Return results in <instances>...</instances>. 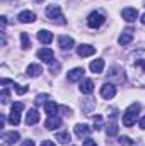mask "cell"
Segmentation results:
<instances>
[{"label": "cell", "mask_w": 145, "mask_h": 146, "mask_svg": "<svg viewBox=\"0 0 145 146\" xmlns=\"http://www.w3.org/2000/svg\"><path fill=\"white\" fill-rule=\"evenodd\" d=\"M130 58H132V68L135 72V82L145 85V51H137Z\"/></svg>", "instance_id": "cell-1"}, {"label": "cell", "mask_w": 145, "mask_h": 146, "mask_svg": "<svg viewBox=\"0 0 145 146\" xmlns=\"http://www.w3.org/2000/svg\"><path fill=\"white\" fill-rule=\"evenodd\" d=\"M138 112H140V104H132L128 109L125 110V114H123V124H125L126 127H132V126L137 122Z\"/></svg>", "instance_id": "cell-2"}, {"label": "cell", "mask_w": 145, "mask_h": 146, "mask_svg": "<svg viewBox=\"0 0 145 146\" xmlns=\"http://www.w3.org/2000/svg\"><path fill=\"white\" fill-rule=\"evenodd\" d=\"M46 17L50 19V21H53V22H56V24H67V21H65V17H63V14H62V9L58 7V5H48L46 7Z\"/></svg>", "instance_id": "cell-3"}, {"label": "cell", "mask_w": 145, "mask_h": 146, "mask_svg": "<svg viewBox=\"0 0 145 146\" xmlns=\"http://www.w3.org/2000/svg\"><path fill=\"white\" fill-rule=\"evenodd\" d=\"M24 109V104L22 102H14L12 109H10V115H9V122L12 126H17L21 122V112Z\"/></svg>", "instance_id": "cell-4"}, {"label": "cell", "mask_w": 145, "mask_h": 146, "mask_svg": "<svg viewBox=\"0 0 145 146\" xmlns=\"http://www.w3.org/2000/svg\"><path fill=\"white\" fill-rule=\"evenodd\" d=\"M104 21H106V17H104L101 12H92V14L87 17V26H89L91 29H97V27H101V26L104 24Z\"/></svg>", "instance_id": "cell-5"}, {"label": "cell", "mask_w": 145, "mask_h": 146, "mask_svg": "<svg viewBox=\"0 0 145 146\" xmlns=\"http://www.w3.org/2000/svg\"><path fill=\"white\" fill-rule=\"evenodd\" d=\"M114 95H116V87H114L113 83H104V85L101 87V97H103V99L109 100V99H113Z\"/></svg>", "instance_id": "cell-6"}, {"label": "cell", "mask_w": 145, "mask_h": 146, "mask_svg": "<svg viewBox=\"0 0 145 146\" xmlns=\"http://www.w3.org/2000/svg\"><path fill=\"white\" fill-rule=\"evenodd\" d=\"M53 51L50 49V48H41L39 51H38V58L41 60V61H44V63H51L53 61Z\"/></svg>", "instance_id": "cell-7"}, {"label": "cell", "mask_w": 145, "mask_h": 146, "mask_svg": "<svg viewBox=\"0 0 145 146\" xmlns=\"http://www.w3.org/2000/svg\"><path fill=\"white\" fill-rule=\"evenodd\" d=\"M2 141H3V146H9V145H15L19 141V133L15 131H10V133H5L2 136Z\"/></svg>", "instance_id": "cell-8"}, {"label": "cell", "mask_w": 145, "mask_h": 146, "mask_svg": "<svg viewBox=\"0 0 145 146\" xmlns=\"http://www.w3.org/2000/svg\"><path fill=\"white\" fill-rule=\"evenodd\" d=\"M121 15H123V19H125L126 22H133V21H137V17H138V12H137V9L126 7V9H123Z\"/></svg>", "instance_id": "cell-9"}, {"label": "cell", "mask_w": 145, "mask_h": 146, "mask_svg": "<svg viewBox=\"0 0 145 146\" xmlns=\"http://www.w3.org/2000/svg\"><path fill=\"white\" fill-rule=\"evenodd\" d=\"M17 19H19V22H22V24H31V22L36 21V14L31 12V10H24V12L19 14Z\"/></svg>", "instance_id": "cell-10"}, {"label": "cell", "mask_w": 145, "mask_h": 146, "mask_svg": "<svg viewBox=\"0 0 145 146\" xmlns=\"http://www.w3.org/2000/svg\"><path fill=\"white\" fill-rule=\"evenodd\" d=\"M94 53H96V48H94V46H89V44H80V46L77 48V54H79L80 58L91 56V54H94Z\"/></svg>", "instance_id": "cell-11"}, {"label": "cell", "mask_w": 145, "mask_h": 146, "mask_svg": "<svg viewBox=\"0 0 145 146\" xmlns=\"http://www.w3.org/2000/svg\"><path fill=\"white\" fill-rule=\"evenodd\" d=\"M44 127H46V129H50V131L58 129V127H62V119H60V117H56V115L48 117V119H46V122H44Z\"/></svg>", "instance_id": "cell-12"}, {"label": "cell", "mask_w": 145, "mask_h": 146, "mask_svg": "<svg viewBox=\"0 0 145 146\" xmlns=\"http://www.w3.org/2000/svg\"><path fill=\"white\" fill-rule=\"evenodd\" d=\"M73 44H75V42H73L72 37H68V36H60L58 37V46H60L62 49H65V51H67V49H72Z\"/></svg>", "instance_id": "cell-13"}, {"label": "cell", "mask_w": 145, "mask_h": 146, "mask_svg": "<svg viewBox=\"0 0 145 146\" xmlns=\"http://www.w3.org/2000/svg\"><path fill=\"white\" fill-rule=\"evenodd\" d=\"M132 39H133V29H126L121 36L118 37V42H119L121 46H126V44L132 42Z\"/></svg>", "instance_id": "cell-14"}, {"label": "cell", "mask_w": 145, "mask_h": 146, "mask_svg": "<svg viewBox=\"0 0 145 146\" xmlns=\"http://www.w3.org/2000/svg\"><path fill=\"white\" fill-rule=\"evenodd\" d=\"M80 92L82 94H85V95H91L92 92H94V82L92 80H84L82 83H80Z\"/></svg>", "instance_id": "cell-15"}, {"label": "cell", "mask_w": 145, "mask_h": 146, "mask_svg": "<svg viewBox=\"0 0 145 146\" xmlns=\"http://www.w3.org/2000/svg\"><path fill=\"white\" fill-rule=\"evenodd\" d=\"M38 121H39V114H38V110L36 109L28 110V114H26V124H28V126H33V124H36Z\"/></svg>", "instance_id": "cell-16"}, {"label": "cell", "mask_w": 145, "mask_h": 146, "mask_svg": "<svg viewBox=\"0 0 145 146\" xmlns=\"http://www.w3.org/2000/svg\"><path fill=\"white\" fill-rule=\"evenodd\" d=\"M84 68H73V70H70L68 72V75H67V78H68V82H77V80H80L82 76H84Z\"/></svg>", "instance_id": "cell-17"}, {"label": "cell", "mask_w": 145, "mask_h": 146, "mask_svg": "<svg viewBox=\"0 0 145 146\" xmlns=\"http://www.w3.org/2000/svg\"><path fill=\"white\" fill-rule=\"evenodd\" d=\"M38 39H39L43 44H50V42L53 41V34H51L50 31H46V29H41V31L38 33Z\"/></svg>", "instance_id": "cell-18"}, {"label": "cell", "mask_w": 145, "mask_h": 146, "mask_svg": "<svg viewBox=\"0 0 145 146\" xmlns=\"http://www.w3.org/2000/svg\"><path fill=\"white\" fill-rule=\"evenodd\" d=\"M58 106H56V102H53V100H48L46 104H44V110H46V114L50 115V117H53V115H56V112H58Z\"/></svg>", "instance_id": "cell-19"}, {"label": "cell", "mask_w": 145, "mask_h": 146, "mask_svg": "<svg viewBox=\"0 0 145 146\" xmlns=\"http://www.w3.org/2000/svg\"><path fill=\"white\" fill-rule=\"evenodd\" d=\"M91 131H92V127H89L87 124H77V126H75V134H77L79 138H82V136H87Z\"/></svg>", "instance_id": "cell-20"}, {"label": "cell", "mask_w": 145, "mask_h": 146, "mask_svg": "<svg viewBox=\"0 0 145 146\" xmlns=\"http://www.w3.org/2000/svg\"><path fill=\"white\" fill-rule=\"evenodd\" d=\"M89 68H91L92 73H103V70H104V60H94L89 65Z\"/></svg>", "instance_id": "cell-21"}, {"label": "cell", "mask_w": 145, "mask_h": 146, "mask_svg": "<svg viewBox=\"0 0 145 146\" xmlns=\"http://www.w3.org/2000/svg\"><path fill=\"white\" fill-rule=\"evenodd\" d=\"M41 73H43V68H41L39 65H36V63L28 66V75H29V76H33V78L38 76V75H41Z\"/></svg>", "instance_id": "cell-22"}, {"label": "cell", "mask_w": 145, "mask_h": 146, "mask_svg": "<svg viewBox=\"0 0 145 146\" xmlns=\"http://www.w3.org/2000/svg\"><path fill=\"white\" fill-rule=\"evenodd\" d=\"M56 141H60L62 145H67V143L70 141V133H68V131L58 133V134H56Z\"/></svg>", "instance_id": "cell-23"}, {"label": "cell", "mask_w": 145, "mask_h": 146, "mask_svg": "<svg viewBox=\"0 0 145 146\" xmlns=\"http://www.w3.org/2000/svg\"><path fill=\"white\" fill-rule=\"evenodd\" d=\"M21 42H22V49H29L31 48V39L28 36V33H21Z\"/></svg>", "instance_id": "cell-24"}, {"label": "cell", "mask_w": 145, "mask_h": 146, "mask_svg": "<svg viewBox=\"0 0 145 146\" xmlns=\"http://www.w3.org/2000/svg\"><path fill=\"white\" fill-rule=\"evenodd\" d=\"M106 133H108V136H114V134H118V126L114 124V122H111L106 126Z\"/></svg>", "instance_id": "cell-25"}, {"label": "cell", "mask_w": 145, "mask_h": 146, "mask_svg": "<svg viewBox=\"0 0 145 146\" xmlns=\"http://www.w3.org/2000/svg\"><path fill=\"white\" fill-rule=\"evenodd\" d=\"M14 85V90L19 94V95H24L26 92H28V87H22V85H19V83H12Z\"/></svg>", "instance_id": "cell-26"}, {"label": "cell", "mask_w": 145, "mask_h": 146, "mask_svg": "<svg viewBox=\"0 0 145 146\" xmlns=\"http://www.w3.org/2000/svg\"><path fill=\"white\" fill-rule=\"evenodd\" d=\"M118 141H119V145L123 146H130V145H133V141H132V139H130V138H128V136H121V138H119V139H118Z\"/></svg>", "instance_id": "cell-27"}, {"label": "cell", "mask_w": 145, "mask_h": 146, "mask_svg": "<svg viewBox=\"0 0 145 146\" xmlns=\"http://www.w3.org/2000/svg\"><path fill=\"white\" fill-rule=\"evenodd\" d=\"M58 70H60V63H58V61H51V63H50V72L55 75Z\"/></svg>", "instance_id": "cell-28"}, {"label": "cell", "mask_w": 145, "mask_h": 146, "mask_svg": "<svg viewBox=\"0 0 145 146\" xmlns=\"http://www.w3.org/2000/svg\"><path fill=\"white\" fill-rule=\"evenodd\" d=\"M46 99H48V95H46V94H41V95H38V97H36L34 104H36V106H39V104H41V102H44Z\"/></svg>", "instance_id": "cell-29"}, {"label": "cell", "mask_w": 145, "mask_h": 146, "mask_svg": "<svg viewBox=\"0 0 145 146\" xmlns=\"http://www.w3.org/2000/svg\"><path fill=\"white\" fill-rule=\"evenodd\" d=\"M2 102H3V104H7V102H9V90H7V88H3V90H2Z\"/></svg>", "instance_id": "cell-30"}, {"label": "cell", "mask_w": 145, "mask_h": 146, "mask_svg": "<svg viewBox=\"0 0 145 146\" xmlns=\"http://www.w3.org/2000/svg\"><path fill=\"white\" fill-rule=\"evenodd\" d=\"M84 146H97V145H96V141H94V139H91V138H87V139L84 141Z\"/></svg>", "instance_id": "cell-31"}, {"label": "cell", "mask_w": 145, "mask_h": 146, "mask_svg": "<svg viewBox=\"0 0 145 146\" xmlns=\"http://www.w3.org/2000/svg\"><path fill=\"white\" fill-rule=\"evenodd\" d=\"M22 146H34V141H33V139H26V141L22 143Z\"/></svg>", "instance_id": "cell-32"}, {"label": "cell", "mask_w": 145, "mask_h": 146, "mask_svg": "<svg viewBox=\"0 0 145 146\" xmlns=\"http://www.w3.org/2000/svg\"><path fill=\"white\" fill-rule=\"evenodd\" d=\"M62 112H65V114L68 115V114H72V109H68V107H65V106H63V107H62Z\"/></svg>", "instance_id": "cell-33"}, {"label": "cell", "mask_w": 145, "mask_h": 146, "mask_svg": "<svg viewBox=\"0 0 145 146\" xmlns=\"http://www.w3.org/2000/svg\"><path fill=\"white\" fill-rule=\"evenodd\" d=\"M41 146H55V143H51V141H43Z\"/></svg>", "instance_id": "cell-34"}, {"label": "cell", "mask_w": 145, "mask_h": 146, "mask_svg": "<svg viewBox=\"0 0 145 146\" xmlns=\"http://www.w3.org/2000/svg\"><path fill=\"white\" fill-rule=\"evenodd\" d=\"M140 127H142V129H145V115L140 119Z\"/></svg>", "instance_id": "cell-35"}, {"label": "cell", "mask_w": 145, "mask_h": 146, "mask_svg": "<svg viewBox=\"0 0 145 146\" xmlns=\"http://www.w3.org/2000/svg\"><path fill=\"white\" fill-rule=\"evenodd\" d=\"M7 83H14V82H10L9 78H3V80H2V85H7Z\"/></svg>", "instance_id": "cell-36"}, {"label": "cell", "mask_w": 145, "mask_h": 146, "mask_svg": "<svg viewBox=\"0 0 145 146\" xmlns=\"http://www.w3.org/2000/svg\"><path fill=\"white\" fill-rule=\"evenodd\" d=\"M140 21H142V24H144V26H145V14H144V15H142V19H140Z\"/></svg>", "instance_id": "cell-37"}, {"label": "cell", "mask_w": 145, "mask_h": 146, "mask_svg": "<svg viewBox=\"0 0 145 146\" xmlns=\"http://www.w3.org/2000/svg\"><path fill=\"white\" fill-rule=\"evenodd\" d=\"M34 2H41V0H34Z\"/></svg>", "instance_id": "cell-38"}, {"label": "cell", "mask_w": 145, "mask_h": 146, "mask_svg": "<svg viewBox=\"0 0 145 146\" xmlns=\"http://www.w3.org/2000/svg\"><path fill=\"white\" fill-rule=\"evenodd\" d=\"M144 5H145V3H144Z\"/></svg>", "instance_id": "cell-39"}]
</instances>
